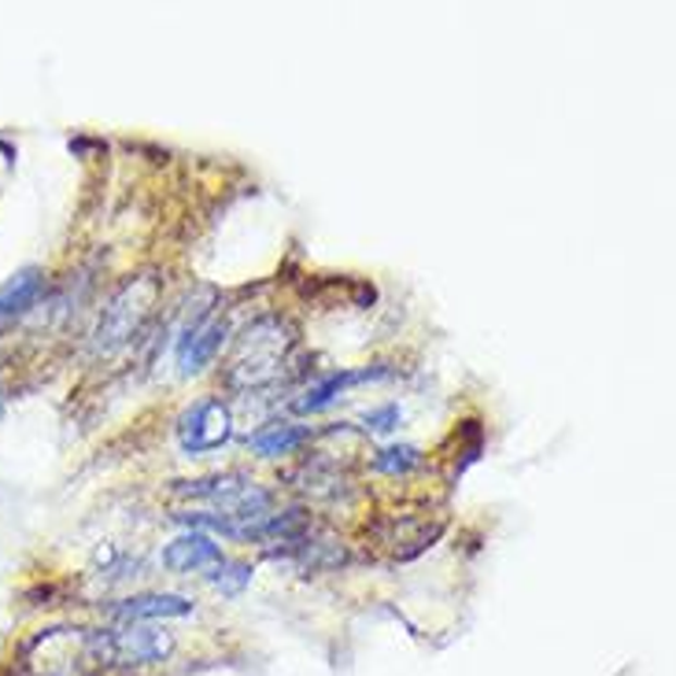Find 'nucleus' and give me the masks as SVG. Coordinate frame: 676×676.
<instances>
[{"label":"nucleus","mask_w":676,"mask_h":676,"mask_svg":"<svg viewBox=\"0 0 676 676\" xmlns=\"http://www.w3.org/2000/svg\"><path fill=\"white\" fill-rule=\"evenodd\" d=\"M299 330L285 315H259L233 336V352L225 359V384L237 392H262L288 373Z\"/></svg>","instance_id":"nucleus-1"},{"label":"nucleus","mask_w":676,"mask_h":676,"mask_svg":"<svg viewBox=\"0 0 676 676\" xmlns=\"http://www.w3.org/2000/svg\"><path fill=\"white\" fill-rule=\"evenodd\" d=\"M159 304V278L152 274H137L130 281H122L115 288V296L105 304L97 322V333H93V347L100 355H115L122 352L130 341H137L145 333L148 318H152Z\"/></svg>","instance_id":"nucleus-2"},{"label":"nucleus","mask_w":676,"mask_h":676,"mask_svg":"<svg viewBox=\"0 0 676 676\" xmlns=\"http://www.w3.org/2000/svg\"><path fill=\"white\" fill-rule=\"evenodd\" d=\"M86 651L97 665H126V669H137V665H156L171 659L174 636L140 625H122V628H108V632H89Z\"/></svg>","instance_id":"nucleus-3"},{"label":"nucleus","mask_w":676,"mask_h":676,"mask_svg":"<svg viewBox=\"0 0 676 676\" xmlns=\"http://www.w3.org/2000/svg\"><path fill=\"white\" fill-rule=\"evenodd\" d=\"M177 447L189 458L196 455H211V451L225 447L233 440V410L230 403H222L219 396H204L189 403V407L177 415Z\"/></svg>","instance_id":"nucleus-4"},{"label":"nucleus","mask_w":676,"mask_h":676,"mask_svg":"<svg viewBox=\"0 0 676 676\" xmlns=\"http://www.w3.org/2000/svg\"><path fill=\"white\" fill-rule=\"evenodd\" d=\"M225 341H230V322H225L222 315H211V318H200V322H193L189 330L177 336V344H174L177 370H182L185 378L200 373L204 366L214 362V355L222 352Z\"/></svg>","instance_id":"nucleus-5"},{"label":"nucleus","mask_w":676,"mask_h":676,"mask_svg":"<svg viewBox=\"0 0 676 676\" xmlns=\"http://www.w3.org/2000/svg\"><path fill=\"white\" fill-rule=\"evenodd\" d=\"M189 614H193V603L185 595H174V591H140V595L119 599V603L111 606V617H119V622H126V625L171 622V617H189Z\"/></svg>","instance_id":"nucleus-6"},{"label":"nucleus","mask_w":676,"mask_h":676,"mask_svg":"<svg viewBox=\"0 0 676 676\" xmlns=\"http://www.w3.org/2000/svg\"><path fill=\"white\" fill-rule=\"evenodd\" d=\"M222 562V548L214 543L208 532H182L177 540H171L163 548V566L177 573V577H189V573H204Z\"/></svg>","instance_id":"nucleus-7"},{"label":"nucleus","mask_w":676,"mask_h":676,"mask_svg":"<svg viewBox=\"0 0 676 676\" xmlns=\"http://www.w3.org/2000/svg\"><path fill=\"white\" fill-rule=\"evenodd\" d=\"M384 378V370L378 366V370H370V366H362V370H333V373H325V378H318L311 389L304 392L296 403H293V410L296 415H318V410H325L336 396H344L347 389H355V384H366V381H378Z\"/></svg>","instance_id":"nucleus-8"},{"label":"nucleus","mask_w":676,"mask_h":676,"mask_svg":"<svg viewBox=\"0 0 676 676\" xmlns=\"http://www.w3.org/2000/svg\"><path fill=\"white\" fill-rule=\"evenodd\" d=\"M304 444H311V426H299V421H267V426L248 437V447L259 458L296 455Z\"/></svg>","instance_id":"nucleus-9"},{"label":"nucleus","mask_w":676,"mask_h":676,"mask_svg":"<svg viewBox=\"0 0 676 676\" xmlns=\"http://www.w3.org/2000/svg\"><path fill=\"white\" fill-rule=\"evenodd\" d=\"M41 288H45V274L37 267H23L19 274L8 278L4 285H0V330H4L8 322H15L26 307H34Z\"/></svg>","instance_id":"nucleus-10"},{"label":"nucleus","mask_w":676,"mask_h":676,"mask_svg":"<svg viewBox=\"0 0 676 676\" xmlns=\"http://www.w3.org/2000/svg\"><path fill=\"white\" fill-rule=\"evenodd\" d=\"M418 466H421V451L415 444H392L373 455V469L384 477H407Z\"/></svg>","instance_id":"nucleus-11"},{"label":"nucleus","mask_w":676,"mask_h":676,"mask_svg":"<svg viewBox=\"0 0 676 676\" xmlns=\"http://www.w3.org/2000/svg\"><path fill=\"white\" fill-rule=\"evenodd\" d=\"M208 585H211L214 591H222V595H241V591L251 585V566H248V562L222 558L219 566H211Z\"/></svg>","instance_id":"nucleus-12"},{"label":"nucleus","mask_w":676,"mask_h":676,"mask_svg":"<svg viewBox=\"0 0 676 676\" xmlns=\"http://www.w3.org/2000/svg\"><path fill=\"white\" fill-rule=\"evenodd\" d=\"M366 429H373V433H392V429L403 421V410L396 407V403H384V407H373L362 415Z\"/></svg>","instance_id":"nucleus-13"},{"label":"nucleus","mask_w":676,"mask_h":676,"mask_svg":"<svg viewBox=\"0 0 676 676\" xmlns=\"http://www.w3.org/2000/svg\"><path fill=\"white\" fill-rule=\"evenodd\" d=\"M0 415H4V396H0Z\"/></svg>","instance_id":"nucleus-14"}]
</instances>
